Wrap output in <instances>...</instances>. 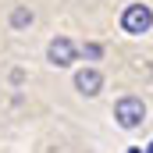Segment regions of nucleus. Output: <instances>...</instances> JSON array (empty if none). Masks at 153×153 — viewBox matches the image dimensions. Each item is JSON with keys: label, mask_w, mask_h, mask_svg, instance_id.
Instances as JSON below:
<instances>
[{"label": "nucleus", "mask_w": 153, "mask_h": 153, "mask_svg": "<svg viewBox=\"0 0 153 153\" xmlns=\"http://www.w3.org/2000/svg\"><path fill=\"white\" fill-rule=\"evenodd\" d=\"M46 61H50L53 68H68V64L75 61V43L64 39V36L50 39V46H46Z\"/></svg>", "instance_id": "7ed1b4c3"}, {"label": "nucleus", "mask_w": 153, "mask_h": 153, "mask_svg": "<svg viewBox=\"0 0 153 153\" xmlns=\"http://www.w3.org/2000/svg\"><path fill=\"white\" fill-rule=\"evenodd\" d=\"M128 153H143V150H128Z\"/></svg>", "instance_id": "0eeeda50"}, {"label": "nucleus", "mask_w": 153, "mask_h": 153, "mask_svg": "<svg viewBox=\"0 0 153 153\" xmlns=\"http://www.w3.org/2000/svg\"><path fill=\"white\" fill-rule=\"evenodd\" d=\"M150 25H153V11L146 4H128V7H125L121 29H125L128 36H143V32H150Z\"/></svg>", "instance_id": "f03ea898"}, {"label": "nucleus", "mask_w": 153, "mask_h": 153, "mask_svg": "<svg viewBox=\"0 0 153 153\" xmlns=\"http://www.w3.org/2000/svg\"><path fill=\"white\" fill-rule=\"evenodd\" d=\"M75 89L82 93V96H96L100 89H103V75L96 71V68H82L75 75Z\"/></svg>", "instance_id": "20e7f679"}, {"label": "nucleus", "mask_w": 153, "mask_h": 153, "mask_svg": "<svg viewBox=\"0 0 153 153\" xmlns=\"http://www.w3.org/2000/svg\"><path fill=\"white\" fill-rule=\"evenodd\" d=\"M11 25H14V29L32 25V11H29V7H14V11H11Z\"/></svg>", "instance_id": "39448f33"}, {"label": "nucleus", "mask_w": 153, "mask_h": 153, "mask_svg": "<svg viewBox=\"0 0 153 153\" xmlns=\"http://www.w3.org/2000/svg\"><path fill=\"white\" fill-rule=\"evenodd\" d=\"M100 53H103V46H100V43H85V57H89V61H96Z\"/></svg>", "instance_id": "423d86ee"}, {"label": "nucleus", "mask_w": 153, "mask_h": 153, "mask_svg": "<svg viewBox=\"0 0 153 153\" xmlns=\"http://www.w3.org/2000/svg\"><path fill=\"white\" fill-rule=\"evenodd\" d=\"M150 150H153V143H150Z\"/></svg>", "instance_id": "1a4fd4ad"}, {"label": "nucleus", "mask_w": 153, "mask_h": 153, "mask_svg": "<svg viewBox=\"0 0 153 153\" xmlns=\"http://www.w3.org/2000/svg\"><path fill=\"white\" fill-rule=\"evenodd\" d=\"M114 121L121 125V128H139L143 121H146V103L139 100V96H121L114 103Z\"/></svg>", "instance_id": "f257e3e1"}, {"label": "nucleus", "mask_w": 153, "mask_h": 153, "mask_svg": "<svg viewBox=\"0 0 153 153\" xmlns=\"http://www.w3.org/2000/svg\"><path fill=\"white\" fill-rule=\"evenodd\" d=\"M143 153H153V150H143Z\"/></svg>", "instance_id": "6e6552de"}]
</instances>
